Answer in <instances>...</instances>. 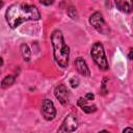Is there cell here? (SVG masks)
<instances>
[{
	"label": "cell",
	"mask_w": 133,
	"mask_h": 133,
	"mask_svg": "<svg viewBox=\"0 0 133 133\" xmlns=\"http://www.w3.org/2000/svg\"><path fill=\"white\" fill-rule=\"evenodd\" d=\"M5 19L11 28H17L23 22L39 20L41 15L35 5L28 3H15L7 8Z\"/></svg>",
	"instance_id": "6da1fadb"
},
{
	"label": "cell",
	"mask_w": 133,
	"mask_h": 133,
	"mask_svg": "<svg viewBox=\"0 0 133 133\" xmlns=\"http://www.w3.org/2000/svg\"><path fill=\"white\" fill-rule=\"evenodd\" d=\"M51 44L53 47V55L57 64L61 68H66L69 65L70 48L65 44L62 32L58 29L54 30L51 34Z\"/></svg>",
	"instance_id": "7a4b0ae2"
},
{
	"label": "cell",
	"mask_w": 133,
	"mask_h": 133,
	"mask_svg": "<svg viewBox=\"0 0 133 133\" xmlns=\"http://www.w3.org/2000/svg\"><path fill=\"white\" fill-rule=\"evenodd\" d=\"M90 55L94 59V61L96 62V64L103 71L108 70L109 65H108V61L105 55V51L103 48V45L101 43H95L91 47L90 50Z\"/></svg>",
	"instance_id": "3957f363"
},
{
	"label": "cell",
	"mask_w": 133,
	"mask_h": 133,
	"mask_svg": "<svg viewBox=\"0 0 133 133\" xmlns=\"http://www.w3.org/2000/svg\"><path fill=\"white\" fill-rule=\"evenodd\" d=\"M89 24L97 30L99 31L100 33H103V34H107L108 31H109V28L108 26L106 25L104 19H103V16L101 12L99 11H96L94 12L90 17H89Z\"/></svg>",
	"instance_id": "277c9868"
},
{
	"label": "cell",
	"mask_w": 133,
	"mask_h": 133,
	"mask_svg": "<svg viewBox=\"0 0 133 133\" xmlns=\"http://www.w3.org/2000/svg\"><path fill=\"white\" fill-rule=\"evenodd\" d=\"M78 128V122L73 114H69L62 122L56 133H72Z\"/></svg>",
	"instance_id": "5b68a950"
},
{
	"label": "cell",
	"mask_w": 133,
	"mask_h": 133,
	"mask_svg": "<svg viewBox=\"0 0 133 133\" xmlns=\"http://www.w3.org/2000/svg\"><path fill=\"white\" fill-rule=\"evenodd\" d=\"M42 113L45 119L51 121L55 117L56 115V109L53 104V102L49 99H45L42 103Z\"/></svg>",
	"instance_id": "8992f818"
},
{
	"label": "cell",
	"mask_w": 133,
	"mask_h": 133,
	"mask_svg": "<svg viewBox=\"0 0 133 133\" xmlns=\"http://www.w3.org/2000/svg\"><path fill=\"white\" fill-rule=\"evenodd\" d=\"M54 95L57 98V100L62 104L65 105L68 103L69 100V91L66 89V87L63 84H59L58 86H56L55 90H54Z\"/></svg>",
	"instance_id": "52a82bcc"
},
{
	"label": "cell",
	"mask_w": 133,
	"mask_h": 133,
	"mask_svg": "<svg viewBox=\"0 0 133 133\" xmlns=\"http://www.w3.org/2000/svg\"><path fill=\"white\" fill-rule=\"evenodd\" d=\"M75 65H76L77 71H78L81 75L86 76V77H88V76L90 75V71H89V69H88V66H87V64H86V62H85V60H84L82 57H77V58H76V60H75Z\"/></svg>",
	"instance_id": "ba28073f"
},
{
	"label": "cell",
	"mask_w": 133,
	"mask_h": 133,
	"mask_svg": "<svg viewBox=\"0 0 133 133\" xmlns=\"http://www.w3.org/2000/svg\"><path fill=\"white\" fill-rule=\"evenodd\" d=\"M116 7L123 12H130L133 9V1L132 0H116Z\"/></svg>",
	"instance_id": "9c48e42d"
},
{
	"label": "cell",
	"mask_w": 133,
	"mask_h": 133,
	"mask_svg": "<svg viewBox=\"0 0 133 133\" xmlns=\"http://www.w3.org/2000/svg\"><path fill=\"white\" fill-rule=\"evenodd\" d=\"M21 53L23 56V59L25 61H29L31 58V51L29 49V47L26 44H22L21 45Z\"/></svg>",
	"instance_id": "30bf717a"
},
{
	"label": "cell",
	"mask_w": 133,
	"mask_h": 133,
	"mask_svg": "<svg viewBox=\"0 0 133 133\" xmlns=\"http://www.w3.org/2000/svg\"><path fill=\"white\" fill-rule=\"evenodd\" d=\"M14 83H15V77L12 75H7L1 81V87L2 88H7L10 85H12Z\"/></svg>",
	"instance_id": "8fae6325"
},
{
	"label": "cell",
	"mask_w": 133,
	"mask_h": 133,
	"mask_svg": "<svg viewBox=\"0 0 133 133\" xmlns=\"http://www.w3.org/2000/svg\"><path fill=\"white\" fill-rule=\"evenodd\" d=\"M81 109H82L84 112H86V113H92V112H95V111L97 110V107H96L95 105H92V106L85 105V106H83Z\"/></svg>",
	"instance_id": "7c38bea8"
},
{
	"label": "cell",
	"mask_w": 133,
	"mask_h": 133,
	"mask_svg": "<svg viewBox=\"0 0 133 133\" xmlns=\"http://www.w3.org/2000/svg\"><path fill=\"white\" fill-rule=\"evenodd\" d=\"M68 14H69V16H70L72 19H76V17H77L76 9H75V7H73V6H70V7L68 8Z\"/></svg>",
	"instance_id": "4fadbf2b"
},
{
	"label": "cell",
	"mask_w": 133,
	"mask_h": 133,
	"mask_svg": "<svg viewBox=\"0 0 133 133\" xmlns=\"http://www.w3.org/2000/svg\"><path fill=\"white\" fill-rule=\"evenodd\" d=\"M70 84H71V86H72L73 88L77 87V86L79 85V79H78L77 77H73V78H71V80H70Z\"/></svg>",
	"instance_id": "5bb4252c"
},
{
	"label": "cell",
	"mask_w": 133,
	"mask_h": 133,
	"mask_svg": "<svg viewBox=\"0 0 133 133\" xmlns=\"http://www.w3.org/2000/svg\"><path fill=\"white\" fill-rule=\"evenodd\" d=\"M106 81H107V78H104L103 79V82H102V95H106L107 94V89H106Z\"/></svg>",
	"instance_id": "9a60e30c"
},
{
	"label": "cell",
	"mask_w": 133,
	"mask_h": 133,
	"mask_svg": "<svg viewBox=\"0 0 133 133\" xmlns=\"http://www.w3.org/2000/svg\"><path fill=\"white\" fill-rule=\"evenodd\" d=\"M86 101H87V100H86L85 98H79V100H78V105L82 108L83 106L86 105Z\"/></svg>",
	"instance_id": "2e32d148"
},
{
	"label": "cell",
	"mask_w": 133,
	"mask_h": 133,
	"mask_svg": "<svg viewBox=\"0 0 133 133\" xmlns=\"http://www.w3.org/2000/svg\"><path fill=\"white\" fill-rule=\"evenodd\" d=\"M85 99H86L87 101L94 100V99H95V95H94V94H91V92H87V94L85 95Z\"/></svg>",
	"instance_id": "e0dca14e"
},
{
	"label": "cell",
	"mask_w": 133,
	"mask_h": 133,
	"mask_svg": "<svg viewBox=\"0 0 133 133\" xmlns=\"http://www.w3.org/2000/svg\"><path fill=\"white\" fill-rule=\"evenodd\" d=\"M123 133H133V129L132 128H126V129H124Z\"/></svg>",
	"instance_id": "ac0fdd59"
},
{
	"label": "cell",
	"mask_w": 133,
	"mask_h": 133,
	"mask_svg": "<svg viewBox=\"0 0 133 133\" xmlns=\"http://www.w3.org/2000/svg\"><path fill=\"white\" fill-rule=\"evenodd\" d=\"M128 58L131 59V60H133V49H130V52L128 54Z\"/></svg>",
	"instance_id": "d6986e66"
},
{
	"label": "cell",
	"mask_w": 133,
	"mask_h": 133,
	"mask_svg": "<svg viewBox=\"0 0 133 133\" xmlns=\"http://www.w3.org/2000/svg\"><path fill=\"white\" fill-rule=\"evenodd\" d=\"M52 3L53 1H41V4H44V5H50Z\"/></svg>",
	"instance_id": "ffe728a7"
},
{
	"label": "cell",
	"mask_w": 133,
	"mask_h": 133,
	"mask_svg": "<svg viewBox=\"0 0 133 133\" xmlns=\"http://www.w3.org/2000/svg\"><path fill=\"white\" fill-rule=\"evenodd\" d=\"M99 133H109L108 131H106V130H102V131H100Z\"/></svg>",
	"instance_id": "44dd1931"
}]
</instances>
